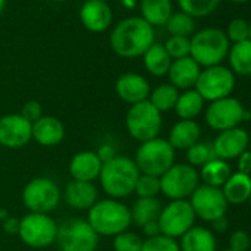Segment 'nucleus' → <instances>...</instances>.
<instances>
[{
  "mask_svg": "<svg viewBox=\"0 0 251 251\" xmlns=\"http://www.w3.org/2000/svg\"><path fill=\"white\" fill-rule=\"evenodd\" d=\"M152 25L144 18L130 17L115 25L109 36L112 50L121 58H138L155 43Z\"/></svg>",
  "mask_w": 251,
  "mask_h": 251,
  "instance_id": "1",
  "label": "nucleus"
},
{
  "mask_svg": "<svg viewBox=\"0 0 251 251\" xmlns=\"http://www.w3.org/2000/svg\"><path fill=\"white\" fill-rule=\"evenodd\" d=\"M139 176L141 172L132 158L115 155L102 164L99 180L106 195L114 200H121L135 192Z\"/></svg>",
  "mask_w": 251,
  "mask_h": 251,
  "instance_id": "2",
  "label": "nucleus"
},
{
  "mask_svg": "<svg viewBox=\"0 0 251 251\" xmlns=\"http://www.w3.org/2000/svg\"><path fill=\"white\" fill-rule=\"evenodd\" d=\"M87 223L98 235L117 236L132 225L130 208L114 198L96 201L89 210Z\"/></svg>",
  "mask_w": 251,
  "mask_h": 251,
  "instance_id": "3",
  "label": "nucleus"
},
{
  "mask_svg": "<svg viewBox=\"0 0 251 251\" xmlns=\"http://www.w3.org/2000/svg\"><path fill=\"white\" fill-rule=\"evenodd\" d=\"M229 53V40L219 28H204L191 39L189 56L201 67H214Z\"/></svg>",
  "mask_w": 251,
  "mask_h": 251,
  "instance_id": "4",
  "label": "nucleus"
},
{
  "mask_svg": "<svg viewBox=\"0 0 251 251\" xmlns=\"http://www.w3.org/2000/svg\"><path fill=\"white\" fill-rule=\"evenodd\" d=\"M161 127V112L154 108L150 100L132 105L126 114V129L135 141L141 144L158 138Z\"/></svg>",
  "mask_w": 251,
  "mask_h": 251,
  "instance_id": "5",
  "label": "nucleus"
},
{
  "mask_svg": "<svg viewBox=\"0 0 251 251\" xmlns=\"http://www.w3.org/2000/svg\"><path fill=\"white\" fill-rule=\"evenodd\" d=\"M141 175L161 177L175 164V150L169 141L155 138L141 144L133 160Z\"/></svg>",
  "mask_w": 251,
  "mask_h": 251,
  "instance_id": "6",
  "label": "nucleus"
},
{
  "mask_svg": "<svg viewBox=\"0 0 251 251\" xmlns=\"http://www.w3.org/2000/svg\"><path fill=\"white\" fill-rule=\"evenodd\" d=\"M58 223L49 214L28 213L20 220L18 235L21 241L33 248H46L56 242Z\"/></svg>",
  "mask_w": 251,
  "mask_h": 251,
  "instance_id": "7",
  "label": "nucleus"
},
{
  "mask_svg": "<svg viewBox=\"0 0 251 251\" xmlns=\"http://www.w3.org/2000/svg\"><path fill=\"white\" fill-rule=\"evenodd\" d=\"M56 242L62 251H95L99 244V235L87 220L70 219L58 226Z\"/></svg>",
  "mask_w": 251,
  "mask_h": 251,
  "instance_id": "8",
  "label": "nucleus"
},
{
  "mask_svg": "<svg viewBox=\"0 0 251 251\" xmlns=\"http://www.w3.org/2000/svg\"><path fill=\"white\" fill-rule=\"evenodd\" d=\"M61 201L59 186L49 177L31 179L23 189V202L30 213L49 214Z\"/></svg>",
  "mask_w": 251,
  "mask_h": 251,
  "instance_id": "9",
  "label": "nucleus"
},
{
  "mask_svg": "<svg viewBox=\"0 0 251 251\" xmlns=\"http://www.w3.org/2000/svg\"><path fill=\"white\" fill-rule=\"evenodd\" d=\"M200 176L189 164H173L161 177V192L172 201L185 200L198 188Z\"/></svg>",
  "mask_w": 251,
  "mask_h": 251,
  "instance_id": "10",
  "label": "nucleus"
},
{
  "mask_svg": "<svg viewBox=\"0 0 251 251\" xmlns=\"http://www.w3.org/2000/svg\"><path fill=\"white\" fill-rule=\"evenodd\" d=\"M197 92L204 100H219L227 98L235 87V77L232 71L222 65L208 67L201 71L197 80Z\"/></svg>",
  "mask_w": 251,
  "mask_h": 251,
  "instance_id": "11",
  "label": "nucleus"
},
{
  "mask_svg": "<svg viewBox=\"0 0 251 251\" xmlns=\"http://www.w3.org/2000/svg\"><path fill=\"white\" fill-rule=\"evenodd\" d=\"M195 213L186 200H177L169 202L160 213L158 225L161 229V233L166 236H170L173 239L182 238L195 222Z\"/></svg>",
  "mask_w": 251,
  "mask_h": 251,
  "instance_id": "12",
  "label": "nucleus"
},
{
  "mask_svg": "<svg viewBox=\"0 0 251 251\" xmlns=\"http://www.w3.org/2000/svg\"><path fill=\"white\" fill-rule=\"evenodd\" d=\"M195 216L205 222H214L226 214L227 201L220 188L202 185L198 186L191 195L189 201Z\"/></svg>",
  "mask_w": 251,
  "mask_h": 251,
  "instance_id": "13",
  "label": "nucleus"
},
{
  "mask_svg": "<svg viewBox=\"0 0 251 251\" xmlns=\"http://www.w3.org/2000/svg\"><path fill=\"white\" fill-rule=\"evenodd\" d=\"M242 117H244V108L241 102L229 96L211 102L205 114L207 124L211 129L220 132L236 127L242 121Z\"/></svg>",
  "mask_w": 251,
  "mask_h": 251,
  "instance_id": "14",
  "label": "nucleus"
},
{
  "mask_svg": "<svg viewBox=\"0 0 251 251\" xmlns=\"http://www.w3.org/2000/svg\"><path fill=\"white\" fill-rule=\"evenodd\" d=\"M33 139V124L20 114H8L0 117V145L18 150Z\"/></svg>",
  "mask_w": 251,
  "mask_h": 251,
  "instance_id": "15",
  "label": "nucleus"
},
{
  "mask_svg": "<svg viewBox=\"0 0 251 251\" xmlns=\"http://www.w3.org/2000/svg\"><path fill=\"white\" fill-rule=\"evenodd\" d=\"M117 96L130 105L148 100L151 87L148 80L138 73H124L115 81Z\"/></svg>",
  "mask_w": 251,
  "mask_h": 251,
  "instance_id": "16",
  "label": "nucleus"
},
{
  "mask_svg": "<svg viewBox=\"0 0 251 251\" xmlns=\"http://www.w3.org/2000/svg\"><path fill=\"white\" fill-rule=\"evenodd\" d=\"M250 145V136L238 127L223 130L216 141L213 142V151L216 158L219 160H232L239 157L242 152L247 151V147Z\"/></svg>",
  "mask_w": 251,
  "mask_h": 251,
  "instance_id": "17",
  "label": "nucleus"
},
{
  "mask_svg": "<svg viewBox=\"0 0 251 251\" xmlns=\"http://www.w3.org/2000/svg\"><path fill=\"white\" fill-rule=\"evenodd\" d=\"M80 20L89 31L102 33L109 27L112 12L103 0H86L80 9Z\"/></svg>",
  "mask_w": 251,
  "mask_h": 251,
  "instance_id": "18",
  "label": "nucleus"
},
{
  "mask_svg": "<svg viewBox=\"0 0 251 251\" xmlns=\"http://www.w3.org/2000/svg\"><path fill=\"white\" fill-rule=\"evenodd\" d=\"M102 161L99 155L95 151H81L77 152L68 166V172L73 177V180L80 182H93L99 177Z\"/></svg>",
  "mask_w": 251,
  "mask_h": 251,
  "instance_id": "19",
  "label": "nucleus"
},
{
  "mask_svg": "<svg viewBox=\"0 0 251 251\" xmlns=\"http://www.w3.org/2000/svg\"><path fill=\"white\" fill-rule=\"evenodd\" d=\"M65 138V127L59 118L43 115L33 123V139L42 147H56Z\"/></svg>",
  "mask_w": 251,
  "mask_h": 251,
  "instance_id": "20",
  "label": "nucleus"
},
{
  "mask_svg": "<svg viewBox=\"0 0 251 251\" xmlns=\"http://www.w3.org/2000/svg\"><path fill=\"white\" fill-rule=\"evenodd\" d=\"M64 200L74 210H90L98 201V191L93 182L71 180L65 186Z\"/></svg>",
  "mask_w": 251,
  "mask_h": 251,
  "instance_id": "21",
  "label": "nucleus"
},
{
  "mask_svg": "<svg viewBox=\"0 0 251 251\" xmlns=\"http://www.w3.org/2000/svg\"><path fill=\"white\" fill-rule=\"evenodd\" d=\"M167 74L170 78V84L175 86L177 90L191 89L192 86L197 84V80L201 74V68L191 56H186L175 59Z\"/></svg>",
  "mask_w": 251,
  "mask_h": 251,
  "instance_id": "22",
  "label": "nucleus"
},
{
  "mask_svg": "<svg viewBox=\"0 0 251 251\" xmlns=\"http://www.w3.org/2000/svg\"><path fill=\"white\" fill-rule=\"evenodd\" d=\"M200 136V126L194 120H180L170 130L169 144L173 150H188L198 142Z\"/></svg>",
  "mask_w": 251,
  "mask_h": 251,
  "instance_id": "23",
  "label": "nucleus"
},
{
  "mask_svg": "<svg viewBox=\"0 0 251 251\" xmlns=\"http://www.w3.org/2000/svg\"><path fill=\"white\" fill-rule=\"evenodd\" d=\"M223 195L227 204L239 205L250 200L251 195V177L244 173H233L223 185Z\"/></svg>",
  "mask_w": 251,
  "mask_h": 251,
  "instance_id": "24",
  "label": "nucleus"
},
{
  "mask_svg": "<svg viewBox=\"0 0 251 251\" xmlns=\"http://www.w3.org/2000/svg\"><path fill=\"white\" fill-rule=\"evenodd\" d=\"M180 251H216V239L213 233L200 226H192L180 241Z\"/></svg>",
  "mask_w": 251,
  "mask_h": 251,
  "instance_id": "25",
  "label": "nucleus"
},
{
  "mask_svg": "<svg viewBox=\"0 0 251 251\" xmlns=\"http://www.w3.org/2000/svg\"><path fill=\"white\" fill-rule=\"evenodd\" d=\"M142 18L150 25H166L172 17V2L170 0H141Z\"/></svg>",
  "mask_w": 251,
  "mask_h": 251,
  "instance_id": "26",
  "label": "nucleus"
},
{
  "mask_svg": "<svg viewBox=\"0 0 251 251\" xmlns=\"http://www.w3.org/2000/svg\"><path fill=\"white\" fill-rule=\"evenodd\" d=\"M163 207L158 198H138L130 208L132 222L142 227L144 225L158 220Z\"/></svg>",
  "mask_w": 251,
  "mask_h": 251,
  "instance_id": "27",
  "label": "nucleus"
},
{
  "mask_svg": "<svg viewBox=\"0 0 251 251\" xmlns=\"http://www.w3.org/2000/svg\"><path fill=\"white\" fill-rule=\"evenodd\" d=\"M172 58L169 56L164 45L154 43L145 53H144V64L150 74L161 77L166 75L172 65Z\"/></svg>",
  "mask_w": 251,
  "mask_h": 251,
  "instance_id": "28",
  "label": "nucleus"
},
{
  "mask_svg": "<svg viewBox=\"0 0 251 251\" xmlns=\"http://www.w3.org/2000/svg\"><path fill=\"white\" fill-rule=\"evenodd\" d=\"M227 55L233 73L239 75H251V40L233 43Z\"/></svg>",
  "mask_w": 251,
  "mask_h": 251,
  "instance_id": "29",
  "label": "nucleus"
},
{
  "mask_svg": "<svg viewBox=\"0 0 251 251\" xmlns=\"http://www.w3.org/2000/svg\"><path fill=\"white\" fill-rule=\"evenodd\" d=\"M230 167L226 161L214 158L202 166L201 169V179L208 186L220 188L226 183V180L230 177Z\"/></svg>",
  "mask_w": 251,
  "mask_h": 251,
  "instance_id": "30",
  "label": "nucleus"
},
{
  "mask_svg": "<svg viewBox=\"0 0 251 251\" xmlns=\"http://www.w3.org/2000/svg\"><path fill=\"white\" fill-rule=\"evenodd\" d=\"M202 106L204 99L200 96V93L197 90H186L185 93L179 95L175 109L182 120H192L202 111Z\"/></svg>",
  "mask_w": 251,
  "mask_h": 251,
  "instance_id": "31",
  "label": "nucleus"
},
{
  "mask_svg": "<svg viewBox=\"0 0 251 251\" xmlns=\"http://www.w3.org/2000/svg\"><path fill=\"white\" fill-rule=\"evenodd\" d=\"M179 99V90L172 84H160L157 86L151 93L148 100L152 103L154 108H157L160 112L170 111L176 106V102Z\"/></svg>",
  "mask_w": 251,
  "mask_h": 251,
  "instance_id": "32",
  "label": "nucleus"
},
{
  "mask_svg": "<svg viewBox=\"0 0 251 251\" xmlns=\"http://www.w3.org/2000/svg\"><path fill=\"white\" fill-rule=\"evenodd\" d=\"M166 27L172 36L189 37L195 31V20L185 12L172 14V17L166 23Z\"/></svg>",
  "mask_w": 251,
  "mask_h": 251,
  "instance_id": "33",
  "label": "nucleus"
},
{
  "mask_svg": "<svg viewBox=\"0 0 251 251\" xmlns=\"http://www.w3.org/2000/svg\"><path fill=\"white\" fill-rule=\"evenodd\" d=\"M182 12L191 15L192 18L207 17L216 11L220 0H177Z\"/></svg>",
  "mask_w": 251,
  "mask_h": 251,
  "instance_id": "34",
  "label": "nucleus"
},
{
  "mask_svg": "<svg viewBox=\"0 0 251 251\" xmlns=\"http://www.w3.org/2000/svg\"><path fill=\"white\" fill-rule=\"evenodd\" d=\"M186 158L189 161V166L197 167V166H204L208 161L214 160V151L211 145H207L205 142H197L195 145H192L191 148L186 150Z\"/></svg>",
  "mask_w": 251,
  "mask_h": 251,
  "instance_id": "35",
  "label": "nucleus"
},
{
  "mask_svg": "<svg viewBox=\"0 0 251 251\" xmlns=\"http://www.w3.org/2000/svg\"><path fill=\"white\" fill-rule=\"evenodd\" d=\"M160 192H161L160 177L150 176V175L139 176L136 186H135V194L139 198H157Z\"/></svg>",
  "mask_w": 251,
  "mask_h": 251,
  "instance_id": "36",
  "label": "nucleus"
},
{
  "mask_svg": "<svg viewBox=\"0 0 251 251\" xmlns=\"http://www.w3.org/2000/svg\"><path fill=\"white\" fill-rule=\"evenodd\" d=\"M144 245V239L135 232H121L114 236L112 247L114 251H141Z\"/></svg>",
  "mask_w": 251,
  "mask_h": 251,
  "instance_id": "37",
  "label": "nucleus"
},
{
  "mask_svg": "<svg viewBox=\"0 0 251 251\" xmlns=\"http://www.w3.org/2000/svg\"><path fill=\"white\" fill-rule=\"evenodd\" d=\"M141 251H180V247L176 239L161 233L154 238H147Z\"/></svg>",
  "mask_w": 251,
  "mask_h": 251,
  "instance_id": "38",
  "label": "nucleus"
},
{
  "mask_svg": "<svg viewBox=\"0 0 251 251\" xmlns=\"http://www.w3.org/2000/svg\"><path fill=\"white\" fill-rule=\"evenodd\" d=\"M169 56L172 59H180L186 58L191 53V40L188 37H179V36H172L166 45H164Z\"/></svg>",
  "mask_w": 251,
  "mask_h": 251,
  "instance_id": "39",
  "label": "nucleus"
},
{
  "mask_svg": "<svg viewBox=\"0 0 251 251\" xmlns=\"http://www.w3.org/2000/svg\"><path fill=\"white\" fill-rule=\"evenodd\" d=\"M225 34H226L227 40H232L233 43L248 40V23L241 18H235L229 23Z\"/></svg>",
  "mask_w": 251,
  "mask_h": 251,
  "instance_id": "40",
  "label": "nucleus"
},
{
  "mask_svg": "<svg viewBox=\"0 0 251 251\" xmlns=\"http://www.w3.org/2000/svg\"><path fill=\"white\" fill-rule=\"evenodd\" d=\"M20 115L23 118H25L28 123H36L40 117H43V108L37 100H28L23 105Z\"/></svg>",
  "mask_w": 251,
  "mask_h": 251,
  "instance_id": "41",
  "label": "nucleus"
},
{
  "mask_svg": "<svg viewBox=\"0 0 251 251\" xmlns=\"http://www.w3.org/2000/svg\"><path fill=\"white\" fill-rule=\"evenodd\" d=\"M229 244H230V250H233V251H247L251 245V239H250L248 233H245L242 230H236L232 233Z\"/></svg>",
  "mask_w": 251,
  "mask_h": 251,
  "instance_id": "42",
  "label": "nucleus"
},
{
  "mask_svg": "<svg viewBox=\"0 0 251 251\" xmlns=\"http://www.w3.org/2000/svg\"><path fill=\"white\" fill-rule=\"evenodd\" d=\"M238 172L248 175L251 173V151H245L238 158Z\"/></svg>",
  "mask_w": 251,
  "mask_h": 251,
  "instance_id": "43",
  "label": "nucleus"
},
{
  "mask_svg": "<svg viewBox=\"0 0 251 251\" xmlns=\"http://www.w3.org/2000/svg\"><path fill=\"white\" fill-rule=\"evenodd\" d=\"M142 232L147 238H154L157 235H161V229H160V225H158V220H154V222H150L147 225H144L142 227Z\"/></svg>",
  "mask_w": 251,
  "mask_h": 251,
  "instance_id": "44",
  "label": "nucleus"
},
{
  "mask_svg": "<svg viewBox=\"0 0 251 251\" xmlns=\"http://www.w3.org/2000/svg\"><path fill=\"white\" fill-rule=\"evenodd\" d=\"M3 230L8 232V233H18V230H20V220L14 219V217L6 219L5 223H3Z\"/></svg>",
  "mask_w": 251,
  "mask_h": 251,
  "instance_id": "45",
  "label": "nucleus"
},
{
  "mask_svg": "<svg viewBox=\"0 0 251 251\" xmlns=\"http://www.w3.org/2000/svg\"><path fill=\"white\" fill-rule=\"evenodd\" d=\"M211 225H213V227H214L216 230L223 232V230H226V227H227V220H226V217L223 216V217L216 219L214 222H211Z\"/></svg>",
  "mask_w": 251,
  "mask_h": 251,
  "instance_id": "46",
  "label": "nucleus"
},
{
  "mask_svg": "<svg viewBox=\"0 0 251 251\" xmlns=\"http://www.w3.org/2000/svg\"><path fill=\"white\" fill-rule=\"evenodd\" d=\"M5 6H6V0H0V14L3 12Z\"/></svg>",
  "mask_w": 251,
  "mask_h": 251,
  "instance_id": "47",
  "label": "nucleus"
},
{
  "mask_svg": "<svg viewBox=\"0 0 251 251\" xmlns=\"http://www.w3.org/2000/svg\"><path fill=\"white\" fill-rule=\"evenodd\" d=\"M230 2H235V3H247V2H251V0H230Z\"/></svg>",
  "mask_w": 251,
  "mask_h": 251,
  "instance_id": "48",
  "label": "nucleus"
},
{
  "mask_svg": "<svg viewBox=\"0 0 251 251\" xmlns=\"http://www.w3.org/2000/svg\"><path fill=\"white\" fill-rule=\"evenodd\" d=\"M248 40H251V23L248 24Z\"/></svg>",
  "mask_w": 251,
  "mask_h": 251,
  "instance_id": "49",
  "label": "nucleus"
},
{
  "mask_svg": "<svg viewBox=\"0 0 251 251\" xmlns=\"http://www.w3.org/2000/svg\"><path fill=\"white\" fill-rule=\"evenodd\" d=\"M55 2H65V0H55Z\"/></svg>",
  "mask_w": 251,
  "mask_h": 251,
  "instance_id": "50",
  "label": "nucleus"
},
{
  "mask_svg": "<svg viewBox=\"0 0 251 251\" xmlns=\"http://www.w3.org/2000/svg\"><path fill=\"white\" fill-rule=\"evenodd\" d=\"M248 112H250V117H251V108H250V109H248Z\"/></svg>",
  "mask_w": 251,
  "mask_h": 251,
  "instance_id": "51",
  "label": "nucleus"
},
{
  "mask_svg": "<svg viewBox=\"0 0 251 251\" xmlns=\"http://www.w3.org/2000/svg\"><path fill=\"white\" fill-rule=\"evenodd\" d=\"M225 251H233V250H230V248H229V250H225Z\"/></svg>",
  "mask_w": 251,
  "mask_h": 251,
  "instance_id": "52",
  "label": "nucleus"
},
{
  "mask_svg": "<svg viewBox=\"0 0 251 251\" xmlns=\"http://www.w3.org/2000/svg\"><path fill=\"white\" fill-rule=\"evenodd\" d=\"M250 205H251V195H250Z\"/></svg>",
  "mask_w": 251,
  "mask_h": 251,
  "instance_id": "53",
  "label": "nucleus"
},
{
  "mask_svg": "<svg viewBox=\"0 0 251 251\" xmlns=\"http://www.w3.org/2000/svg\"><path fill=\"white\" fill-rule=\"evenodd\" d=\"M250 147H251V136H250Z\"/></svg>",
  "mask_w": 251,
  "mask_h": 251,
  "instance_id": "54",
  "label": "nucleus"
},
{
  "mask_svg": "<svg viewBox=\"0 0 251 251\" xmlns=\"http://www.w3.org/2000/svg\"><path fill=\"white\" fill-rule=\"evenodd\" d=\"M58 251H62V250H58Z\"/></svg>",
  "mask_w": 251,
  "mask_h": 251,
  "instance_id": "55",
  "label": "nucleus"
},
{
  "mask_svg": "<svg viewBox=\"0 0 251 251\" xmlns=\"http://www.w3.org/2000/svg\"><path fill=\"white\" fill-rule=\"evenodd\" d=\"M103 2H105V0H103Z\"/></svg>",
  "mask_w": 251,
  "mask_h": 251,
  "instance_id": "56",
  "label": "nucleus"
}]
</instances>
